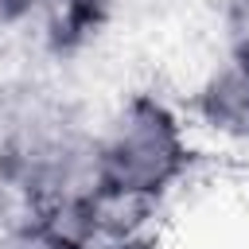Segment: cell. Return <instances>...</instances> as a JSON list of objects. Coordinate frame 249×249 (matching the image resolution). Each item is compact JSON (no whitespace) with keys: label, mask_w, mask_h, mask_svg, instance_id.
<instances>
[{"label":"cell","mask_w":249,"mask_h":249,"mask_svg":"<svg viewBox=\"0 0 249 249\" xmlns=\"http://www.w3.org/2000/svg\"><path fill=\"white\" fill-rule=\"evenodd\" d=\"M195 144L183 113L156 93H128L93 124V191L78 210L86 245L144 230V218L183 183Z\"/></svg>","instance_id":"1"},{"label":"cell","mask_w":249,"mask_h":249,"mask_svg":"<svg viewBox=\"0 0 249 249\" xmlns=\"http://www.w3.org/2000/svg\"><path fill=\"white\" fill-rule=\"evenodd\" d=\"M0 191L51 222L93 191V124L66 93L43 82L0 86Z\"/></svg>","instance_id":"2"},{"label":"cell","mask_w":249,"mask_h":249,"mask_svg":"<svg viewBox=\"0 0 249 249\" xmlns=\"http://www.w3.org/2000/svg\"><path fill=\"white\" fill-rule=\"evenodd\" d=\"M0 249H86V241H78L74 233H66L47 218L23 214L19 222L0 230Z\"/></svg>","instance_id":"5"},{"label":"cell","mask_w":249,"mask_h":249,"mask_svg":"<svg viewBox=\"0 0 249 249\" xmlns=\"http://www.w3.org/2000/svg\"><path fill=\"white\" fill-rule=\"evenodd\" d=\"M31 8H35V0H0V31L31 19Z\"/></svg>","instance_id":"7"},{"label":"cell","mask_w":249,"mask_h":249,"mask_svg":"<svg viewBox=\"0 0 249 249\" xmlns=\"http://www.w3.org/2000/svg\"><path fill=\"white\" fill-rule=\"evenodd\" d=\"M31 16H39L43 39L54 51H78L101 35L109 19V0H35Z\"/></svg>","instance_id":"4"},{"label":"cell","mask_w":249,"mask_h":249,"mask_svg":"<svg viewBox=\"0 0 249 249\" xmlns=\"http://www.w3.org/2000/svg\"><path fill=\"white\" fill-rule=\"evenodd\" d=\"M222 31H226V54L249 58V0H222Z\"/></svg>","instance_id":"6"},{"label":"cell","mask_w":249,"mask_h":249,"mask_svg":"<svg viewBox=\"0 0 249 249\" xmlns=\"http://www.w3.org/2000/svg\"><path fill=\"white\" fill-rule=\"evenodd\" d=\"M187 121H195L202 132L249 148V58L226 54L214 62V70L195 86Z\"/></svg>","instance_id":"3"}]
</instances>
